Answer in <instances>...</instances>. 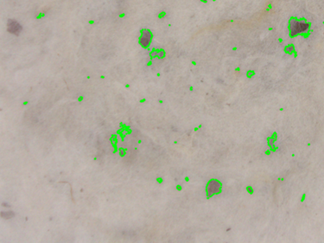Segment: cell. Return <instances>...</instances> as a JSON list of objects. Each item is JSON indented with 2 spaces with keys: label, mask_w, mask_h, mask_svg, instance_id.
Returning <instances> with one entry per match:
<instances>
[{
  "label": "cell",
  "mask_w": 324,
  "mask_h": 243,
  "mask_svg": "<svg viewBox=\"0 0 324 243\" xmlns=\"http://www.w3.org/2000/svg\"><path fill=\"white\" fill-rule=\"evenodd\" d=\"M220 189H221V185L219 184V182L215 180H212L207 184V193L209 196L218 193L220 191Z\"/></svg>",
  "instance_id": "cell-2"
},
{
  "label": "cell",
  "mask_w": 324,
  "mask_h": 243,
  "mask_svg": "<svg viewBox=\"0 0 324 243\" xmlns=\"http://www.w3.org/2000/svg\"><path fill=\"white\" fill-rule=\"evenodd\" d=\"M15 216V213L11 210H8V211H2L1 212V217L4 219H11Z\"/></svg>",
  "instance_id": "cell-4"
},
{
  "label": "cell",
  "mask_w": 324,
  "mask_h": 243,
  "mask_svg": "<svg viewBox=\"0 0 324 243\" xmlns=\"http://www.w3.org/2000/svg\"><path fill=\"white\" fill-rule=\"evenodd\" d=\"M150 39H151V33L148 30H145L140 37V44L143 47H147L150 43Z\"/></svg>",
  "instance_id": "cell-3"
},
{
  "label": "cell",
  "mask_w": 324,
  "mask_h": 243,
  "mask_svg": "<svg viewBox=\"0 0 324 243\" xmlns=\"http://www.w3.org/2000/svg\"><path fill=\"white\" fill-rule=\"evenodd\" d=\"M7 30H8V31L10 34L18 36V35H19L21 33L23 28H22V25L18 23V21L10 19L7 23Z\"/></svg>",
  "instance_id": "cell-1"
}]
</instances>
